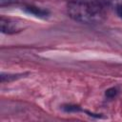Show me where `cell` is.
<instances>
[{
    "label": "cell",
    "mask_w": 122,
    "mask_h": 122,
    "mask_svg": "<svg viewBox=\"0 0 122 122\" xmlns=\"http://www.w3.org/2000/svg\"><path fill=\"white\" fill-rule=\"evenodd\" d=\"M110 9L109 0H71L68 3V14L76 22L97 24L102 22Z\"/></svg>",
    "instance_id": "1"
},
{
    "label": "cell",
    "mask_w": 122,
    "mask_h": 122,
    "mask_svg": "<svg viewBox=\"0 0 122 122\" xmlns=\"http://www.w3.org/2000/svg\"><path fill=\"white\" fill-rule=\"evenodd\" d=\"M110 9H112L115 14L122 18V0H109Z\"/></svg>",
    "instance_id": "3"
},
{
    "label": "cell",
    "mask_w": 122,
    "mask_h": 122,
    "mask_svg": "<svg viewBox=\"0 0 122 122\" xmlns=\"http://www.w3.org/2000/svg\"><path fill=\"white\" fill-rule=\"evenodd\" d=\"M0 27H1V31L7 34H12L22 30V28L20 27V23H17L15 20H12L10 18H6L3 16L0 19Z\"/></svg>",
    "instance_id": "2"
},
{
    "label": "cell",
    "mask_w": 122,
    "mask_h": 122,
    "mask_svg": "<svg viewBox=\"0 0 122 122\" xmlns=\"http://www.w3.org/2000/svg\"><path fill=\"white\" fill-rule=\"evenodd\" d=\"M117 93H118V91H117L116 88H111V89L106 91L105 94H106V96L108 98H114L117 95Z\"/></svg>",
    "instance_id": "5"
},
{
    "label": "cell",
    "mask_w": 122,
    "mask_h": 122,
    "mask_svg": "<svg viewBox=\"0 0 122 122\" xmlns=\"http://www.w3.org/2000/svg\"><path fill=\"white\" fill-rule=\"evenodd\" d=\"M27 10L29 12H31V13H34L36 16H41V15H46L47 11L44 10H40L36 7H28L27 8Z\"/></svg>",
    "instance_id": "4"
},
{
    "label": "cell",
    "mask_w": 122,
    "mask_h": 122,
    "mask_svg": "<svg viewBox=\"0 0 122 122\" xmlns=\"http://www.w3.org/2000/svg\"><path fill=\"white\" fill-rule=\"evenodd\" d=\"M17 0H0V6L5 7V6H10L11 4H14Z\"/></svg>",
    "instance_id": "6"
}]
</instances>
